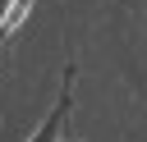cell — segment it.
<instances>
[{
    "mask_svg": "<svg viewBox=\"0 0 147 142\" xmlns=\"http://www.w3.org/2000/svg\"><path fill=\"white\" fill-rule=\"evenodd\" d=\"M74 78H78V69L74 64H64V73H60V96H55V105H51V115L41 119V128L28 137V142H74L69 137V110H74Z\"/></svg>",
    "mask_w": 147,
    "mask_h": 142,
    "instance_id": "6da1fadb",
    "label": "cell"
},
{
    "mask_svg": "<svg viewBox=\"0 0 147 142\" xmlns=\"http://www.w3.org/2000/svg\"><path fill=\"white\" fill-rule=\"evenodd\" d=\"M32 5H37V0H9V5H5V14H0V55H5V41L18 32V23L32 14Z\"/></svg>",
    "mask_w": 147,
    "mask_h": 142,
    "instance_id": "7a4b0ae2",
    "label": "cell"
}]
</instances>
